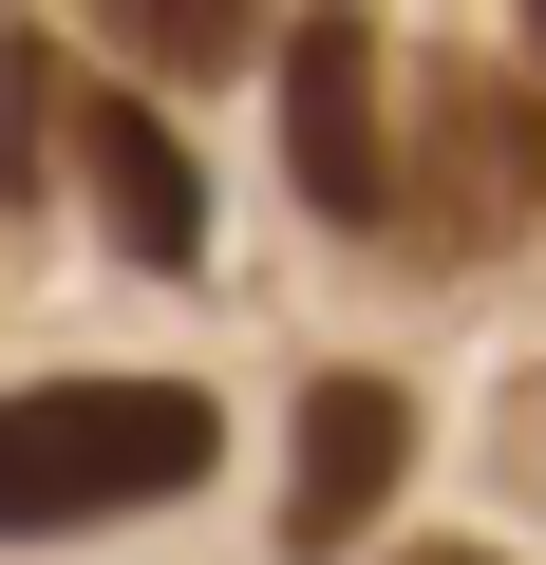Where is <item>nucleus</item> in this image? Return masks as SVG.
<instances>
[{"label":"nucleus","mask_w":546,"mask_h":565,"mask_svg":"<svg viewBox=\"0 0 546 565\" xmlns=\"http://www.w3.org/2000/svg\"><path fill=\"white\" fill-rule=\"evenodd\" d=\"M207 452H226V415L189 377H39V396H0V546L170 509Z\"/></svg>","instance_id":"1"},{"label":"nucleus","mask_w":546,"mask_h":565,"mask_svg":"<svg viewBox=\"0 0 546 565\" xmlns=\"http://www.w3.org/2000/svg\"><path fill=\"white\" fill-rule=\"evenodd\" d=\"M415 565H490V546H415Z\"/></svg>","instance_id":"7"},{"label":"nucleus","mask_w":546,"mask_h":565,"mask_svg":"<svg viewBox=\"0 0 546 565\" xmlns=\"http://www.w3.org/2000/svg\"><path fill=\"white\" fill-rule=\"evenodd\" d=\"M396 471H415V396H396V377H321V396H302V471H283V546L340 565V546L396 509Z\"/></svg>","instance_id":"4"},{"label":"nucleus","mask_w":546,"mask_h":565,"mask_svg":"<svg viewBox=\"0 0 546 565\" xmlns=\"http://www.w3.org/2000/svg\"><path fill=\"white\" fill-rule=\"evenodd\" d=\"M527 57H546V0H527Z\"/></svg>","instance_id":"8"},{"label":"nucleus","mask_w":546,"mask_h":565,"mask_svg":"<svg viewBox=\"0 0 546 565\" xmlns=\"http://www.w3.org/2000/svg\"><path fill=\"white\" fill-rule=\"evenodd\" d=\"M377 76H396V39L358 20V0H321V20L283 39V170H302V207H321V226H377V207H396Z\"/></svg>","instance_id":"3"},{"label":"nucleus","mask_w":546,"mask_h":565,"mask_svg":"<svg viewBox=\"0 0 546 565\" xmlns=\"http://www.w3.org/2000/svg\"><path fill=\"white\" fill-rule=\"evenodd\" d=\"M396 207H415V245L433 264H471V245H508L527 207H546V114L471 57V76H433V132H415V170H396Z\"/></svg>","instance_id":"2"},{"label":"nucleus","mask_w":546,"mask_h":565,"mask_svg":"<svg viewBox=\"0 0 546 565\" xmlns=\"http://www.w3.org/2000/svg\"><path fill=\"white\" fill-rule=\"evenodd\" d=\"M95 20H114V39L151 57V76H207V57H226V39L264 20V0H95Z\"/></svg>","instance_id":"6"},{"label":"nucleus","mask_w":546,"mask_h":565,"mask_svg":"<svg viewBox=\"0 0 546 565\" xmlns=\"http://www.w3.org/2000/svg\"><path fill=\"white\" fill-rule=\"evenodd\" d=\"M76 170H95V207H114L132 264H207V170L170 151L151 95H95V114H76Z\"/></svg>","instance_id":"5"}]
</instances>
